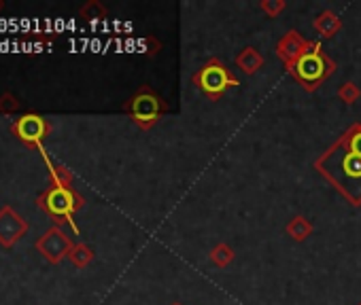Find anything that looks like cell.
<instances>
[{
    "label": "cell",
    "instance_id": "1",
    "mask_svg": "<svg viewBox=\"0 0 361 305\" xmlns=\"http://www.w3.org/2000/svg\"><path fill=\"white\" fill-rule=\"evenodd\" d=\"M319 166L323 174L340 186V191L349 195V189H359L361 197V130L353 132L347 143H342V151H331L323 157Z\"/></svg>",
    "mask_w": 361,
    "mask_h": 305
},
{
    "label": "cell",
    "instance_id": "2",
    "mask_svg": "<svg viewBox=\"0 0 361 305\" xmlns=\"http://www.w3.org/2000/svg\"><path fill=\"white\" fill-rule=\"evenodd\" d=\"M83 206V199L75 193V189L66 186H47L45 193L38 195V208L47 212L56 223H71L75 231H79L73 223L77 210Z\"/></svg>",
    "mask_w": 361,
    "mask_h": 305
},
{
    "label": "cell",
    "instance_id": "3",
    "mask_svg": "<svg viewBox=\"0 0 361 305\" xmlns=\"http://www.w3.org/2000/svg\"><path fill=\"white\" fill-rule=\"evenodd\" d=\"M291 68H293V75L298 77V81L306 89H314L325 77H329L334 73V64L325 56H321L317 42L310 45V49L296 64H293Z\"/></svg>",
    "mask_w": 361,
    "mask_h": 305
},
{
    "label": "cell",
    "instance_id": "4",
    "mask_svg": "<svg viewBox=\"0 0 361 305\" xmlns=\"http://www.w3.org/2000/svg\"><path fill=\"white\" fill-rule=\"evenodd\" d=\"M73 240L66 236V233L56 225L51 229H47L43 236L34 242V248L38 250V254H43L45 261H49L51 265L62 263L64 256H69L73 250Z\"/></svg>",
    "mask_w": 361,
    "mask_h": 305
},
{
    "label": "cell",
    "instance_id": "5",
    "mask_svg": "<svg viewBox=\"0 0 361 305\" xmlns=\"http://www.w3.org/2000/svg\"><path fill=\"white\" fill-rule=\"evenodd\" d=\"M194 81L211 98H219L228 87H236L238 85V81L234 77H230V73L225 70V66H221L217 60H213L209 66L202 68L200 73L194 77Z\"/></svg>",
    "mask_w": 361,
    "mask_h": 305
},
{
    "label": "cell",
    "instance_id": "6",
    "mask_svg": "<svg viewBox=\"0 0 361 305\" xmlns=\"http://www.w3.org/2000/svg\"><path fill=\"white\" fill-rule=\"evenodd\" d=\"M11 132H13V136L19 138L21 145H26V147H40L45 136L49 134V123L45 121L40 114L28 112V114H21L19 119L13 121Z\"/></svg>",
    "mask_w": 361,
    "mask_h": 305
},
{
    "label": "cell",
    "instance_id": "7",
    "mask_svg": "<svg viewBox=\"0 0 361 305\" xmlns=\"http://www.w3.org/2000/svg\"><path fill=\"white\" fill-rule=\"evenodd\" d=\"M164 106L160 102V98L151 91H141L132 98V102L128 104V112L132 114V119L141 127H151L157 119H160Z\"/></svg>",
    "mask_w": 361,
    "mask_h": 305
},
{
    "label": "cell",
    "instance_id": "8",
    "mask_svg": "<svg viewBox=\"0 0 361 305\" xmlns=\"http://www.w3.org/2000/svg\"><path fill=\"white\" fill-rule=\"evenodd\" d=\"M28 233V221L13 206L0 208V246L13 248Z\"/></svg>",
    "mask_w": 361,
    "mask_h": 305
},
{
    "label": "cell",
    "instance_id": "9",
    "mask_svg": "<svg viewBox=\"0 0 361 305\" xmlns=\"http://www.w3.org/2000/svg\"><path fill=\"white\" fill-rule=\"evenodd\" d=\"M308 49H310V42H306L298 32L285 34V38H281V42H279V56L285 60V64L289 68L296 64Z\"/></svg>",
    "mask_w": 361,
    "mask_h": 305
},
{
    "label": "cell",
    "instance_id": "10",
    "mask_svg": "<svg viewBox=\"0 0 361 305\" xmlns=\"http://www.w3.org/2000/svg\"><path fill=\"white\" fill-rule=\"evenodd\" d=\"M236 66L240 70H244L246 75H253L264 66V58H261V53H257L253 49V47H246V49L236 58Z\"/></svg>",
    "mask_w": 361,
    "mask_h": 305
},
{
    "label": "cell",
    "instance_id": "11",
    "mask_svg": "<svg viewBox=\"0 0 361 305\" xmlns=\"http://www.w3.org/2000/svg\"><path fill=\"white\" fill-rule=\"evenodd\" d=\"M47 159V157H45ZM49 163V186H66V189H71V184H73V174L69 168H64V166H58V163Z\"/></svg>",
    "mask_w": 361,
    "mask_h": 305
},
{
    "label": "cell",
    "instance_id": "12",
    "mask_svg": "<svg viewBox=\"0 0 361 305\" xmlns=\"http://www.w3.org/2000/svg\"><path fill=\"white\" fill-rule=\"evenodd\" d=\"M69 259H71V263H73L77 269H83V267H87L89 263H92L94 250L89 248L87 244H75L73 250H71V254H69Z\"/></svg>",
    "mask_w": 361,
    "mask_h": 305
},
{
    "label": "cell",
    "instance_id": "13",
    "mask_svg": "<svg viewBox=\"0 0 361 305\" xmlns=\"http://www.w3.org/2000/svg\"><path fill=\"white\" fill-rule=\"evenodd\" d=\"M314 28H317L323 36H334L338 28H340V19H338L331 11H325L317 17V21H314Z\"/></svg>",
    "mask_w": 361,
    "mask_h": 305
},
{
    "label": "cell",
    "instance_id": "14",
    "mask_svg": "<svg viewBox=\"0 0 361 305\" xmlns=\"http://www.w3.org/2000/svg\"><path fill=\"white\" fill-rule=\"evenodd\" d=\"M287 231H289V236H291L293 240H298V242H302L304 238H308V236H310V231H312V227H310V223H308L306 219L298 217V219H293V221L289 223Z\"/></svg>",
    "mask_w": 361,
    "mask_h": 305
},
{
    "label": "cell",
    "instance_id": "15",
    "mask_svg": "<svg viewBox=\"0 0 361 305\" xmlns=\"http://www.w3.org/2000/svg\"><path fill=\"white\" fill-rule=\"evenodd\" d=\"M79 15L85 19H102V17H106V9L98 3V0H89V3H85L79 9Z\"/></svg>",
    "mask_w": 361,
    "mask_h": 305
},
{
    "label": "cell",
    "instance_id": "16",
    "mask_svg": "<svg viewBox=\"0 0 361 305\" xmlns=\"http://www.w3.org/2000/svg\"><path fill=\"white\" fill-rule=\"evenodd\" d=\"M19 108H21V102L13 96L11 91H5L3 96H0V112H3V114L17 112Z\"/></svg>",
    "mask_w": 361,
    "mask_h": 305
},
{
    "label": "cell",
    "instance_id": "17",
    "mask_svg": "<svg viewBox=\"0 0 361 305\" xmlns=\"http://www.w3.org/2000/svg\"><path fill=\"white\" fill-rule=\"evenodd\" d=\"M213 261L217 263V265H228L232 259H234V252H232V248L230 246H225V244H221V246H217L215 250H213Z\"/></svg>",
    "mask_w": 361,
    "mask_h": 305
},
{
    "label": "cell",
    "instance_id": "18",
    "mask_svg": "<svg viewBox=\"0 0 361 305\" xmlns=\"http://www.w3.org/2000/svg\"><path fill=\"white\" fill-rule=\"evenodd\" d=\"M338 96L342 98V102H347V104H353V102L359 98V89H357V85H353V83H347V85H342L340 89H338Z\"/></svg>",
    "mask_w": 361,
    "mask_h": 305
},
{
    "label": "cell",
    "instance_id": "19",
    "mask_svg": "<svg viewBox=\"0 0 361 305\" xmlns=\"http://www.w3.org/2000/svg\"><path fill=\"white\" fill-rule=\"evenodd\" d=\"M261 9H264L270 17H275V15H279V13L285 9V3H283V0H275V3H268V0H266V3H261Z\"/></svg>",
    "mask_w": 361,
    "mask_h": 305
},
{
    "label": "cell",
    "instance_id": "20",
    "mask_svg": "<svg viewBox=\"0 0 361 305\" xmlns=\"http://www.w3.org/2000/svg\"><path fill=\"white\" fill-rule=\"evenodd\" d=\"M5 9V3H3V0H0V11H3Z\"/></svg>",
    "mask_w": 361,
    "mask_h": 305
},
{
    "label": "cell",
    "instance_id": "21",
    "mask_svg": "<svg viewBox=\"0 0 361 305\" xmlns=\"http://www.w3.org/2000/svg\"><path fill=\"white\" fill-rule=\"evenodd\" d=\"M172 305H180V303H172Z\"/></svg>",
    "mask_w": 361,
    "mask_h": 305
}]
</instances>
